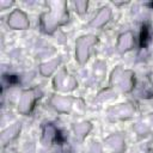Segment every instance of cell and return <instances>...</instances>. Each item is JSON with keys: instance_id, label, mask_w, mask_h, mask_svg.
<instances>
[{"instance_id": "obj_1", "label": "cell", "mask_w": 153, "mask_h": 153, "mask_svg": "<svg viewBox=\"0 0 153 153\" xmlns=\"http://www.w3.org/2000/svg\"><path fill=\"white\" fill-rule=\"evenodd\" d=\"M148 27L147 26H143L142 27V31H141V45H146L147 41H148Z\"/></svg>"}]
</instances>
